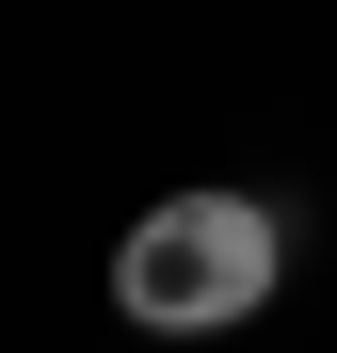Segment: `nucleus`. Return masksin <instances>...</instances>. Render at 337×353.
<instances>
[{
  "label": "nucleus",
  "mask_w": 337,
  "mask_h": 353,
  "mask_svg": "<svg viewBox=\"0 0 337 353\" xmlns=\"http://www.w3.org/2000/svg\"><path fill=\"white\" fill-rule=\"evenodd\" d=\"M289 289V225L257 193H161L129 241H112V305L145 337H209V321H257Z\"/></svg>",
  "instance_id": "obj_1"
}]
</instances>
